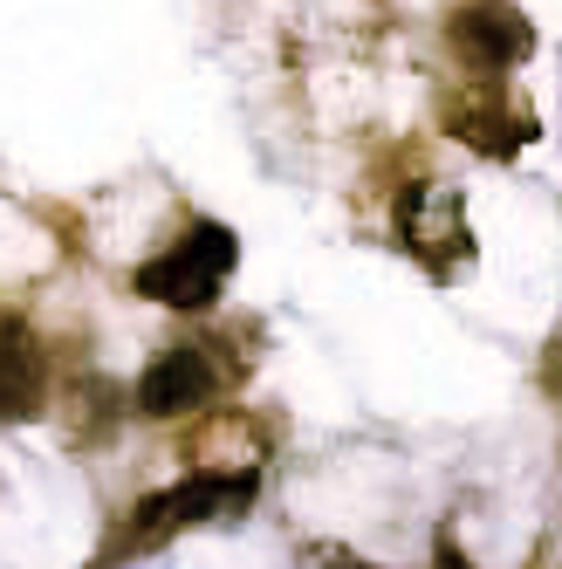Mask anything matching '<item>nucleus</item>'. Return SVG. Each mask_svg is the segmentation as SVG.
<instances>
[{
	"label": "nucleus",
	"instance_id": "nucleus-2",
	"mask_svg": "<svg viewBox=\"0 0 562 569\" xmlns=\"http://www.w3.org/2000/svg\"><path fill=\"white\" fill-rule=\"evenodd\" d=\"M254 501V473H220V467H199L185 473L179 487H165V495H144L138 501V528H131V542L151 549V542H165L179 536V528H199V521H233L240 508Z\"/></svg>",
	"mask_w": 562,
	"mask_h": 569
},
{
	"label": "nucleus",
	"instance_id": "nucleus-7",
	"mask_svg": "<svg viewBox=\"0 0 562 569\" xmlns=\"http://www.w3.org/2000/svg\"><path fill=\"white\" fill-rule=\"evenodd\" d=\"M295 569H378V562L357 556V549H343V542H302Z\"/></svg>",
	"mask_w": 562,
	"mask_h": 569
},
{
	"label": "nucleus",
	"instance_id": "nucleus-1",
	"mask_svg": "<svg viewBox=\"0 0 562 569\" xmlns=\"http://www.w3.org/2000/svg\"><path fill=\"white\" fill-rule=\"evenodd\" d=\"M240 261V240L213 220H199L185 227L165 254H151L138 268V296L144 302H165V309H207L220 289H227V274Z\"/></svg>",
	"mask_w": 562,
	"mask_h": 569
},
{
	"label": "nucleus",
	"instance_id": "nucleus-5",
	"mask_svg": "<svg viewBox=\"0 0 562 569\" xmlns=\"http://www.w3.org/2000/svg\"><path fill=\"white\" fill-rule=\"evenodd\" d=\"M207 398H213L207 350H165V357H151V371L138 378V412L144 419H185Z\"/></svg>",
	"mask_w": 562,
	"mask_h": 569
},
{
	"label": "nucleus",
	"instance_id": "nucleus-6",
	"mask_svg": "<svg viewBox=\"0 0 562 569\" xmlns=\"http://www.w3.org/2000/svg\"><path fill=\"white\" fill-rule=\"evenodd\" d=\"M42 398V363H34V337L21 322H8V419H34Z\"/></svg>",
	"mask_w": 562,
	"mask_h": 569
},
{
	"label": "nucleus",
	"instance_id": "nucleus-4",
	"mask_svg": "<svg viewBox=\"0 0 562 569\" xmlns=\"http://www.w3.org/2000/svg\"><path fill=\"white\" fill-rule=\"evenodd\" d=\"M453 49L480 69H514V62L535 56V28L508 0H473V8L453 14Z\"/></svg>",
	"mask_w": 562,
	"mask_h": 569
},
{
	"label": "nucleus",
	"instance_id": "nucleus-8",
	"mask_svg": "<svg viewBox=\"0 0 562 569\" xmlns=\"http://www.w3.org/2000/svg\"><path fill=\"white\" fill-rule=\"evenodd\" d=\"M439 569H473L466 556H453V542H439Z\"/></svg>",
	"mask_w": 562,
	"mask_h": 569
},
{
	"label": "nucleus",
	"instance_id": "nucleus-3",
	"mask_svg": "<svg viewBox=\"0 0 562 569\" xmlns=\"http://www.w3.org/2000/svg\"><path fill=\"white\" fill-rule=\"evenodd\" d=\"M398 240L432 261L439 274H446L453 261H466V213H460V192L453 186H412L405 199H398Z\"/></svg>",
	"mask_w": 562,
	"mask_h": 569
}]
</instances>
